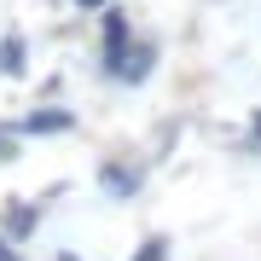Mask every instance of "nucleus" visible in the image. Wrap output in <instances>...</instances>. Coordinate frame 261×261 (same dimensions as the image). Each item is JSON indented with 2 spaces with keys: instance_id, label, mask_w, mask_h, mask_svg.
Wrapping results in <instances>:
<instances>
[{
  "instance_id": "20e7f679",
  "label": "nucleus",
  "mask_w": 261,
  "mask_h": 261,
  "mask_svg": "<svg viewBox=\"0 0 261 261\" xmlns=\"http://www.w3.org/2000/svg\"><path fill=\"white\" fill-rule=\"evenodd\" d=\"M99 180H105V186H111L116 197H128L134 186H140V180H134V168H116V163H111V168H99Z\"/></svg>"
},
{
  "instance_id": "6e6552de",
  "label": "nucleus",
  "mask_w": 261,
  "mask_h": 261,
  "mask_svg": "<svg viewBox=\"0 0 261 261\" xmlns=\"http://www.w3.org/2000/svg\"><path fill=\"white\" fill-rule=\"evenodd\" d=\"M75 6H105V0H75Z\"/></svg>"
},
{
  "instance_id": "f257e3e1",
  "label": "nucleus",
  "mask_w": 261,
  "mask_h": 261,
  "mask_svg": "<svg viewBox=\"0 0 261 261\" xmlns=\"http://www.w3.org/2000/svg\"><path fill=\"white\" fill-rule=\"evenodd\" d=\"M122 58H128V18L105 6V70L116 75V64H122Z\"/></svg>"
},
{
  "instance_id": "1a4fd4ad",
  "label": "nucleus",
  "mask_w": 261,
  "mask_h": 261,
  "mask_svg": "<svg viewBox=\"0 0 261 261\" xmlns=\"http://www.w3.org/2000/svg\"><path fill=\"white\" fill-rule=\"evenodd\" d=\"M255 140H261V111H255Z\"/></svg>"
},
{
  "instance_id": "7ed1b4c3",
  "label": "nucleus",
  "mask_w": 261,
  "mask_h": 261,
  "mask_svg": "<svg viewBox=\"0 0 261 261\" xmlns=\"http://www.w3.org/2000/svg\"><path fill=\"white\" fill-rule=\"evenodd\" d=\"M70 122H75L70 111H35V116H23L18 128H23V134H64Z\"/></svg>"
},
{
  "instance_id": "423d86ee",
  "label": "nucleus",
  "mask_w": 261,
  "mask_h": 261,
  "mask_svg": "<svg viewBox=\"0 0 261 261\" xmlns=\"http://www.w3.org/2000/svg\"><path fill=\"white\" fill-rule=\"evenodd\" d=\"M134 261H163V238H151V244H145V250L134 255Z\"/></svg>"
},
{
  "instance_id": "39448f33",
  "label": "nucleus",
  "mask_w": 261,
  "mask_h": 261,
  "mask_svg": "<svg viewBox=\"0 0 261 261\" xmlns=\"http://www.w3.org/2000/svg\"><path fill=\"white\" fill-rule=\"evenodd\" d=\"M0 70H6V75H23V41L18 35L0 41Z\"/></svg>"
},
{
  "instance_id": "0eeeda50",
  "label": "nucleus",
  "mask_w": 261,
  "mask_h": 261,
  "mask_svg": "<svg viewBox=\"0 0 261 261\" xmlns=\"http://www.w3.org/2000/svg\"><path fill=\"white\" fill-rule=\"evenodd\" d=\"M0 261H18V255H12V244H6V238H0Z\"/></svg>"
},
{
  "instance_id": "f03ea898",
  "label": "nucleus",
  "mask_w": 261,
  "mask_h": 261,
  "mask_svg": "<svg viewBox=\"0 0 261 261\" xmlns=\"http://www.w3.org/2000/svg\"><path fill=\"white\" fill-rule=\"evenodd\" d=\"M151 64H157V53H151V47H128V58L116 64V75H122V82H145Z\"/></svg>"
}]
</instances>
